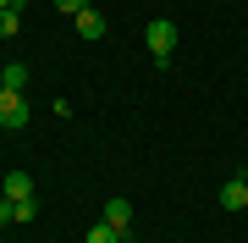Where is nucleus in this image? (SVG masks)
<instances>
[{
	"instance_id": "1",
	"label": "nucleus",
	"mask_w": 248,
	"mask_h": 243,
	"mask_svg": "<svg viewBox=\"0 0 248 243\" xmlns=\"http://www.w3.org/2000/svg\"><path fill=\"white\" fill-rule=\"evenodd\" d=\"M143 45H149V55L166 66V61H171V50H177V22H171V17H155L149 28H143Z\"/></svg>"
},
{
	"instance_id": "2",
	"label": "nucleus",
	"mask_w": 248,
	"mask_h": 243,
	"mask_svg": "<svg viewBox=\"0 0 248 243\" xmlns=\"http://www.w3.org/2000/svg\"><path fill=\"white\" fill-rule=\"evenodd\" d=\"M28 122V99L17 89H0V127H22Z\"/></svg>"
},
{
	"instance_id": "3",
	"label": "nucleus",
	"mask_w": 248,
	"mask_h": 243,
	"mask_svg": "<svg viewBox=\"0 0 248 243\" xmlns=\"http://www.w3.org/2000/svg\"><path fill=\"white\" fill-rule=\"evenodd\" d=\"M72 22H78V39H89V45H94V39H105V17H99L94 6H89V11H78Z\"/></svg>"
},
{
	"instance_id": "4",
	"label": "nucleus",
	"mask_w": 248,
	"mask_h": 243,
	"mask_svg": "<svg viewBox=\"0 0 248 243\" xmlns=\"http://www.w3.org/2000/svg\"><path fill=\"white\" fill-rule=\"evenodd\" d=\"M6 199H11V205L33 199V177H28V171H6Z\"/></svg>"
},
{
	"instance_id": "5",
	"label": "nucleus",
	"mask_w": 248,
	"mask_h": 243,
	"mask_svg": "<svg viewBox=\"0 0 248 243\" xmlns=\"http://www.w3.org/2000/svg\"><path fill=\"white\" fill-rule=\"evenodd\" d=\"M105 227H116V232L127 238V227H133V205H127V199H110V205H105Z\"/></svg>"
},
{
	"instance_id": "6",
	"label": "nucleus",
	"mask_w": 248,
	"mask_h": 243,
	"mask_svg": "<svg viewBox=\"0 0 248 243\" xmlns=\"http://www.w3.org/2000/svg\"><path fill=\"white\" fill-rule=\"evenodd\" d=\"M221 210H248V182L243 177H232L226 188H221Z\"/></svg>"
},
{
	"instance_id": "7",
	"label": "nucleus",
	"mask_w": 248,
	"mask_h": 243,
	"mask_svg": "<svg viewBox=\"0 0 248 243\" xmlns=\"http://www.w3.org/2000/svg\"><path fill=\"white\" fill-rule=\"evenodd\" d=\"M0 89L28 94V66H22V61H6V66H0Z\"/></svg>"
},
{
	"instance_id": "8",
	"label": "nucleus",
	"mask_w": 248,
	"mask_h": 243,
	"mask_svg": "<svg viewBox=\"0 0 248 243\" xmlns=\"http://www.w3.org/2000/svg\"><path fill=\"white\" fill-rule=\"evenodd\" d=\"M17 28H22V0H11L0 11V39H17Z\"/></svg>"
},
{
	"instance_id": "9",
	"label": "nucleus",
	"mask_w": 248,
	"mask_h": 243,
	"mask_svg": "<svg viewBox=\"0 0 248 243\" xmlns=\"http://www.w3.org/2000/svg\"><path fill=\"white\" fill-rule=\"evenodd\" d=\"M83 243H122V232H116V227H105V221H94V227H89V238H83Z\"/></svg>"
},
{
	"instance_id": "10",
	"label": "nucleus",
	"mask_w": 248,
	"mask_h": 243,
	"mask_svg": "<svg viewBox=\"0 0 248 243\" xmlns=\"http://www.w3.org/2000/svg\"><path fill=\"white\" fill-rule=\"evenodd\" d=\"M55 11L61 17H78V11H89V0H55Z\"/></svg>"
},
{
	"instance_id": "11",
	"label": "nucleus",
	"mask_w": 248,
	"mask_h": 243,
	"mask_svg": "<svg viewBox=\"0 0 248 243\" xmlns=\"http://www.w3.org/2000/svg\"><path fill=\"white\" fill-rule=\"evenodd\" d=\"M6 221H17V205H11L6 194H0V227H6Z\"/></svg>"
},
{
	"instance_id": "12",
	"label": "nucleus",
	"mask_w": 248,
	"mask_h": 243,
	"mask_svg": "<svg viewBox=\"0 0 248 243\" xmlns=\"http://www.w3.org/2000/svg\"><path fill=\"white\" fill-rule=\"evenodd\" d=\"M6 6H11V0H0V11H6Z\"/></svg>"
}]
</instances>
